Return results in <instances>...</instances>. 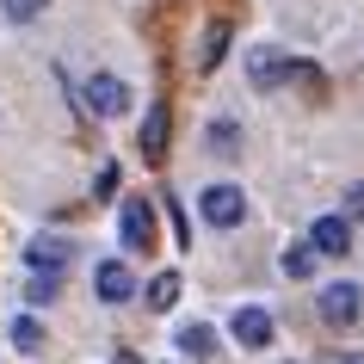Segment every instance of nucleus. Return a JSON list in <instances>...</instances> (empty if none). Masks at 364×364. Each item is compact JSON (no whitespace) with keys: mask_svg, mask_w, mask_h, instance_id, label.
Masks as SVG:
<instances>
[{"mask_svg":"<svg viewBox=\"0 0 364 364\" xmlns=\"http://www.w3.org/2000/svg\"><path fill=\"white\" fill-rule=\"evenodd\" d=\"M247 80L259 87V93H278V87H290V80H303V87H321V75H315L309 62H290L284 50H266V43L247 56Z\"/></svg>","mask_w":364,"mask_h":364,"instance_id":"nucleus-1","label":"nucleus"},{"mask_svg":"<svg viewBox=\"0 0 364 364\" xmlns=\"http://www.w3.org/2000/svg\"><path fill=\"white\" fill-rule=\"evenodd\" d=\"M198 216H204L210 229H241V216H247V192H241V186H204Z\"/></svg>","mask_w":364,"mask_h":364,"instance_id":"nucleus-2","label":"nucleus"},{"mask_svg":"<svg viewBox=\"0 0 364 364\" xmlns=\"http://www.w3.org/2000/svg\"><path fill=\"white\" fill-rule=\"evenodd\" d=\"M315 303H321V321H327V327H352V321L364 315V290L346 284V278H333V284H321Z\"/></svg>","mask_w":364,"mask_h":364,"instance_id":"nucleus-3","label":"nucleus"},{"mask_svg":"<svg viewBox=\"0 0 364 364\" xmlns=\"http://www.w3.org/2000/svg\"><path fill=\"white\" fill-rule=\"evenodd\" d=\"M117 229H124V247H130V253H149L154 247V210H149V198H124Z\"/></svg>","mask_w":364,"mask_h":364,"instance_id":"nucleus-4","label":"nucleus"},{"mask_svg":"<svg viewBox=\"0 0 364 364\" xmlns=\"http://www.w3.org/2000/svg\"><path fill=\"white\" fill-rule=\"evenodd\" d=\"M80 99H87V112H93V117H124V112H130V87H124L117 75H93Z\"/></svg>","mask_w":364,"mask_h":364,"instance_id":"nucleus-5","label":"nucleus"},{"mask_svg":"<svg viewBox=\"0 0 364 364\" xmlns=\"http://www.w3.org/2000/svg\"><path fill=\"white\" fill-rule=\"evenodd\" d=\"M93 290H99V303H130L136 296V278H130V266L124 259H99V272H93Z\"/></svg>","mask_w":364,"mask_h":364,"instance_id":"nucleus-6","label":"nucleus"},{"mask_svg":"<svg viewBox=\"0 0 364 364\" xmlns=\"http://www.w3.org/2000/svg\"><path fill=\"white\" fill-rule=\"evenodd\" d=\"M229 327H235V340L247 346V352H266V346H272V333H278L266 309H235V321H229Z\"/></svg>","mask_w":364,"mask_h":364,"instance_id":"nucleus-7","label":"nucleus"},{"mask_svg":"<svg viewBox=\"0 0 364 364\" xmlns=\"http://www.w3.org/2000/svg\"><path fill=\"white\" fill-rule=\"evenodd\" d=\"M167 130H173L167 105H149V117H142V142H136V149H142V161H154V167L167 161Z\"/></svg>","mask_w":364,"mask_h":364,"instance_id":"nucleus-8","label":"nucleus"},{"mask_svg":"<svg viewBox=\"0 0 364 364\" xmlns=\"http://www.w3.org/2000/svg\"><path fill=\"white\" fill-rule=\"evenodd\" d=\"M309 247H315V253H327V259L352 253V229H346V216H321V223L309 229Z\"/></svg>","mask_w":364,"mask_h":364,"instance_id":"nucleus-9","label":"nucleus"},{"mask_svg":"<svg viewBox=\"0 0 364 364\" xmlns=\"http://www.w3.org/2000/svg\"><path fill=\"white\" fill-rule=\"evenodd\" d=\"M25 259H31V272H62L68 259H75V247H68V241H31Z\"/></svg>","mask_w":364,"mask_h":364,"instance_id":"nucleus-10","label":"nucleus"},{"mask_svg":"<svg viewBox=\"0 0 364 364\" xmlns=\"http://www.w3.org/2000/svg\"><path fill=\"white\" fill-rule=\"evenodd\" d=\"M204 142H210L216 154H241V124H235V117H210Z\"/></svg>","mask_w":364,"mask_h":364,"instance_id":"nucleus-11","label":"nucleus"},{"mask_svg":"<svg viewBox=\"0 0 364 364\" xmlns=\"http://www.w3.org/2000/svg\"><path fill=\"white\" fill-rule=\"evenodd\" d=\"M223 56H229V25L216 19L210 31H204V50H198V68H216Z\"/></svg>","mask_w":364,"mask_h":364,"instance_id":"nucleus-12","label":"nucleus"},{"mask_svg":"<svg viewBox=\"0 0 364 364\" xmlns=\"http://www.w3.org/2000/svg\"><path fill=\"white\" fill-rule=\"evenodd\" d=\"M173 303H179V272H161V278L149 284V309H161V315H167Z\"/></svg>","mask_w":364,"mask_h":364,"instance_id":"nucleus-13","label":"nucleus"},{"mask_svg":"<svg viewBox=\"0 0 364 364\" xmlns=\"http://www.w3.org/2000/svg\"><path fill=\"white\" fill-rule=\"evenodd\" d=\"M13 346H19V352H43V321L38 315H19V321H13Z\"/></svg>","mask_w":364,"mask_h":364,"instance_id":"nucleus-14","label":"nucleus"},{"mask_svg":"<svg viewBox=\"0 0 364 364\" xmlns=\"http://www.w3.org/2000/svg\"><path fill=\"white\" fill-rule=\"evenodd\" d=\"M179 346H186L192 358H210V352H216V333H210L204 321H198V327H186V333H179Z\"/></svg>","mask_w":364,"mask_h":364,"instance_id":"nucleus-15","label":"nucleus"},{"mask_svg":"<svg viewBox=\"0 0 364 364\" xmlns=\"http://www.w3.org/2000/svg\"><path fill=\"white\" fill-rule=\"evenodd\" d=\"M56 290H62V272H38V278L25 284V296H31V303H56Z\"/></svg>","mask_w":364,"mask_h":364,"instance_id":"nucleus-16","label":"nucleus"},{"mask_svg":"<svg viewBox=\"0 0 364 364\" xmlns=\"http://www.w3.org/2000/svg\"><path fill=\"white\" fill-rule=\"evenodd\" d=\"M0 6H6V19H13V25H31L50 0H0Z\"/></svg>","mask_w":364,"mask_h":364,"instance_id":"nucleus-17","label":"nucleus"},{"mask_svg":"<svg viewBox=\"0 0 364 364\" xmlns=\"http://www.w3.org/2000/svg\"><path fill=\"white\" fill-rule=\"evenodd\" d=\"M309 266H315V253H309V247H290L284 253V272H290V278H309Z\"/></svg>","mask_w":364,"mask_h":364,"instance_id":"nucleus-18","label":"nucleus"},{"mask_svg":"<svg viewBox=\"0 0 364 364\" xmlns=\"http://www.w3.org/2000/svg\"><path fill=\"white\" fill-rule=\"evenodd\" d=\"M93 192H99V198H112V192H117V167H99V186H93Z\"/></svg>","mask_w":364,"mask_h":364,"instance_id":"nucleus-19","label":"nucleus"},{"mask_svg":"<svg viewBox=\"0 0 364 364\" xmlns=\"http://www.w3.org/2000/svg\"><path fill=\"white\" fill-rule=\"evenodd\" d=\"M346 216H364V186H352V192H346Z\"/></svg>","mask_w":364,"mask_h":364,"instance_id":"nucleus-20","label":"nucleus"},{"mask_svg":"<svg viewBox=\"0 0 364 364\" xmlns=\"http://www.w3.org/2000/svg\"><path fill=\"white\" fill-rule=\"evenodd\" d=\"M321 364H364V352H327Z\"/></svg>","mask_w":364,"mask_h":364,"instance_id":"nucleus-21","label":"nucleus"}]
</instances>
